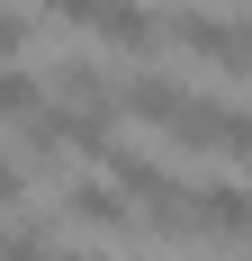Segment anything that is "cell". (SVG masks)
<instances>
[{
	"label": "cell",
	"mask_w": 252,
	"mask_h": 261,
	"mask_svg": "<svg viewBox=\"0 0 252 261\" xmlns=\"http://www.w3.org/2000/svg\"><path fill=\"white\" fill-rule=\"evenodd\" d=\"M63 216H72V225H90V234H135V225H144V216L126 207V189H117V180H99V171L63 180Z\"/></svg>",
	"instance_id": "277c9868"
},
{
	"label": "cell",
	"mask_w": 252,
	"mask_h": 261,
	"mask_svg": "<svg viewBox=\"0 0 252 261\" xmlns=\"http://www.w3.org/2000/svg\"><path fill=\"white\" fill-rule=\"evenodd\" d=\"M27 45H36V18L0 0V63H27Z\"/></svg>",
	"instance_id": "8992f818"
},
{
	"label": "cell",
	"mask_w": 252,
	"mask_h": 261,
	"mask_svg": "<svg viewBox=\"0 0 252 261\" xmlns=\"http://www.w3.org/2000/svg\"><path fill=\"white\" fill-rule=\"evenodd\" d=\"M54 243H36V225H0V261H45Z\"/></svg>",
	"instance_id": "52a82bcc"
},
{
	"label": "cell",
	"mask_w": 252,
	"mask_h": 261,
	"mask_svg": "<svg viewBox=\"0 0 252 261\" xmlns=\"http://www.w3.org/2000/svg\"><path fill=\"white\" fill-rule=\"evenodd\" d=\"M162 45H180L216 81H243V63H252V36L234 18V0H216V9H162Z\"/></svg>",
	"instance_id": "7a4b0ae2"
},
{
	"label": "cell",
	"mask_w": 252,
	"mask_h": 261,
	"mask_svg": "<svg viewBox=\"0 0 252 261\" xmlns=\"http://www.w3.org/2000/svg\"><path fill=\"white\" fill-rule=\"evenodd\" d=\"M45 261H90V252H45Z\"/></svg>",
	"instance_id": "9c48e42d"
},
{
	"label": "cell",
	"mask_w": 252,
	"mask_h": 261,
	"mask_svg": "<svg viewBox=\"0 0 252 261\" xmlns=\"http://www.w3.org/2000/svg\"><path fill=\"white\" fill-rule=\"evenodd\" d=\"M45 99L54 108H81V117H117V81H108V63H90V54H72V63H54L45 72Z\"/></svg>",
	"instance_id": "3957f363"
},
{
	"label": "cell",
	"mask_w": 252,
	"mask_h": 261,
	"mask_svg": "<svg viewBox=\"0 0 252 261\" xmlns=\"http://www.w3.org/2000/svg\"><path fill=\"white\" fill-rule=\"evenodd\" d=\"M18 198H27V171H18L9 153H0V207H18Z\"/></svg>",
	"instance_id": "ba28073f"
},
{
	"label": "cell",
	"mask_w": 252,
	"mask_h": 261,
	"mask_svg": "<svg viewBox=\"0 0 252 261\" xmlns=\"http://www.w3.org/2000/svg\"><path fill=\"white\" fill-rule=\"evenodd\" d=\"M36 9L63 18V27H81V36H99L126 63H153V54H162V9H153V0H36Z\"/></svg>",
	"instance_id": "6da1fadb"
},
{
	"label": "cell",
	"mask_w": 252,
	"mask_h": 261,
	"mask_svg": "<svg viewBox=\"0 0 252 261\" xmlns=\"http://www.w3.org/2000/svg\"><path fill=\"white\" fill-rule=\"evenodd\" d=\"M45 108V81L27 72V63H0V126H27Z\"/></svg>",
	"instance_id": "5b68a950"
}]
</instances>
